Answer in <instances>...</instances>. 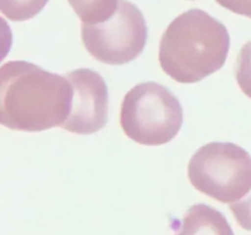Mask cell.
<instances>
[{
  "label": "cell",
  "mask_w": 251,
  "mask_h": 235,
  "mask_svg": "<svg viewBox=\"0 0 251 235\" xmlns=\"http://www.w3.org/2000/svg\"><path fill=\"white\" fill-rule=\"evenodd\" d=\"M147 24L141 10L127 0H119L117 11L96 24H81V38L86 50L103 64L124 65L144 51Z\"/></svg>",
  "instance_id": "cell-5"
},
{
  "label": "cell",
  "mask_w": 251,
  "mask_h": 235,
  "mask_svg": "<svg viewBox=\"0 0 251 235\" xmlns=\"http://www.w3.org/2000/svg\"><path fill=\"white\" fill-rule=\"evenodd\" d=\"M73 86V104L63 129L78 135L100 131L108 121V93L104 78L91 69L81 68L66 73Z\"/></svg>",
  "instance_id": "cell-6"
},
{
  "label": "cell",
  "mask_w": 251,
  "mask_h": 235,
  "mask_svg": "<svg viewBox=\"0 0 251 235\" xmlns=\"http://www.w3.org/2000/svg\"><path fill=\"white\" fill-rule=\"evenodd\" d=\"M188 176L208 197L234 203L251 190V156L232 142H210L191 157Z\"/></svg>",
  "instance_id": "cell-4"
},
{
  "label": "cell",
  "mask_w": 251,
  "mask_h": 235,
  "mask_svg": "<svg viewBox=\"0 0 251 235\" xmlns=\"http://www.w3.org/2000/svg\"><path fill=\"white\" fill-rule=\"evenodd\" d=\"M235 77L243 93L251 98V41L245 43L238 54Z\"/></svg>",
  "instance_id": "cell-10"
},
{
  "label": "cell",
  "mask_w": 251,
  "mask_h": 235,
  "mask_svg": "<svg viewBox=\"0 0 251 235\" xmlns=\"http://www.w3.org/2000/svg\"><path fill=\"white\" fill-rule=\"evenodd\" d=\"M230 48L225 24L201 9L171 22L159 43L162 70L180 83H195L223 68Z\"/></svg>",
  "instance_id": "cell-2"
},
{
  "label": "cell",
  "mask_w": 251,
  "mask_h": 235,
  "mask_svg": "<svg viewBox=\"0 0 251 235\" xmlns=\"http://www.w3.org/2000/svg\"><path fill=\"white\" fill-rule=\"evenodd\" d=\"M49 0H0V11L10 21H27L39 14Z\"/></svg>",
  "instance_id": "cell-9"
},
{
  "label": "cell",
  "mask_w": 251,
  "mask_h": 235,
  "mask_svg": "<svg viewBox=\"0 0 251 235\" xmlns=\"http://www.w3.org/2000/svg\"><path fill=\"white\" fill-rule=\"evenodd\" d=\"M174 235H234V233L220 211L205 203H196L189 208Z\"/></svg>",
  "instance_id": "cell-7"
},
{
  "label": "cell",
  "mask_w": 251,
  "mask_h": 235,
  "mask_svg": "<svg viewBox=\"0 0 251 235\" xmlns=\"http://www.w3.org/2000/svg\"><path fill=\"white\" fill-rule=\"evenodd\" d=\"M82 24L104 22L117 11L119 0H68Z\"/></svg>",
  "instance_id": "cell-8"
},
{
  "label": "cell",
  "mask_w": 251,
  "mask_h": 235,
  "mask_svg": "<svg viewBox=\"0 0 251 235\" xmlns=\"http://www.w3.org/2000/svg\"><path fill=\"white\" fill-rule=\"evenodd\" d=\"M120 125L132 141L144 146H162L180 131L183 107L164 86L153 81L139 83L123 99Z\"/></svg>",
  "instance_id": "cell-3"
},
{
  "label": "cell",
  "mask_w": 251,
  "mask_h": 235,
  "mask_svg": "<svg viewBox=\"0 0 251 235\" xmlns=\"http://www.w3.org/2000/svg\"><path fill=\"white\" fill-rule=\"evenodd\" d=\"M225 9L251 19V0H216Z\"/></svg>",
  "instance_id": "cell-12"
},
{
  "label": "cell",
  "mask_w": 251,
  "mask_h": 235,
  "mask_svg": "<svg viewBox=\"0 0 251 235\" xmlns=\"http://www.w3.org/2000/svg\"><path fill=\"white\" fill-rule=\"evenodd\" d=\"M73 94L66 75L49 72L28 61H9L0 69V121L7 129L27 132L63 126Z\"/></svg>",
  "instance_id": "cell-1"
},
{
  "label": "cell",
  "mask_w": 251,
  "mask_h": 235,
  "mask_svg": "<svg viewBox=\"0 0 251 235\" xmlns=\"http://www.w3.org/2000/svg\"><path fill=\"white\" fill-rule=\"evenodd\" d=\"M229 208L234 214L238 224L243 229L251 232V190L244 196L243 200L230 203Z\"/></svg>",
  "instance_id": "cell-11"
}]
</instances>
